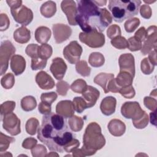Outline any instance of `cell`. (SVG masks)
<instances>
[{
    "label": "cell",
    "instance_id": "obj_1",
    "mask_svg": "<svg viewBox=\"0 0 157 157\" xmlns=\"http://www.w3.org/2000/svg\"><path fill=\"white\" fill-rule=\"evenodd\" d=\"M64 117L53 112L44 115L37 129L38 139L50 151L72 152L80 145Z\"/></svg>",
    "mask_w": 157,
    "mask_h": 157
},
{
    "label": "cell",
    "instance_id": "obj_2",
    "mask_svg": "<svg viewBox=\"0 0 157 157\" xmlns=\"http://www.w3.org/2000/svg\"><path fill=\"white\" fill-rule=\"evenodd\" d=\"M75 21L84 33L97 30L102 33L112 22V17L106 8L99 9L91 0L77 1Z\"/></svg>",
    "mask_w": 157,
    "mask_h": 157
},
{
    "label": "cell",
    "instance_id": "obj_3",
    "mask_svg": "<svg viewBox=\"0 0 157 157\" xmlns=\"http://www.w3.org/2000/svg\"><path fill=\"white\" fill-rule=\"evenodd\" d=\"M83 144L81 151L84 156L94 155L97 150L105 145V139L101 133L100 126L97 123L91 122L86 126L83 134Z\"/></svg>",
    "mask_w": 157,
    "mask_h": 157
},
{
    "label": "cell",
    "instance_id": "obj_4",
    "mask_svg": "<svg viewBox=\"0 0 157 157\" xmlns=\"http://www.w3.org/2000/svg\"><path fill=\"white\" fill-rule=\"evenodd\" d=\"M141 2L139 0H110L109 9L112 12V19L116 22L121 23L137 15Z\"/></svg>",
    "mask_w": 157,
    "mask_h": 157
},
{
    "label": "cell",
    "instance_id": "obj_5",
    "mask_svg": "<svg viewBox=\"0 0 157 157\" xmlns=\"http://www.w3.org/2000/svg\"><path fill=\"white\" fill-rule=\"evenodd\" d=\"M121 112L126 118H131L134 126L142 123L147 117L148 115L143 110L137 102H126L121 109Z\"/></svg>",
    "mask_w": 157,
    "mask_h": 157
},
{
    "label": "cell",
    "instance_id": "obj_6",
    "mask_svg": "<svg viewBox=\"0 0 157 157\" xmlns=\"http://www.w3.org/2000/svg\"><path fill=\"white\" fill-rule=\"evenodd\" d=\"M79 39L91 48H99L105 44V36L102 33L93 30L90 33L82 32L79 34Z\"/></svg>",
    "mask_w": 157,
    "mask_h": 157
},
{
    "label": "cell",
    "instance_id": "obj_7",
    "mask_svg": "<svg viewBox=\"0 0 157 157\" xmlns=\"http://www.w3.org/2000/svg\"><path fill=\"white\" fill-rule=\"evenodd\" d=\"M16 52L15 47L9 40H4L1 42L0 49L1 75L4 74L9 66V61L12 55Z\"/></svg>",
    "mask_w": 157,
    "mask_h": 157
},
{
    "label": "cell",
    "instance_id": "obj_8",
    "mask_svg": "<svg viewBox=\"0 0 157 157\" xmlns=\"http://www.w3.org/2000/svg\"><path fill=\"white\" fill-rule=\"evenodd\" d=\"M10 12L15 21L23 26L28 25L33 19L32 10L24 5H21L18 8L11 9Z\"/></svg>",
    "mask_w": 157,
    "mask_h": 157
},
{
    "label": "cell",
    "instance_id": "obj_9",
    "mask_svg": "<svg viewBox=\"0 0 157 157\" xmlns=\"http://www.w3.org/2000/svg\"><path fill=\"white\" fill-rule=\"evenodd\" d=\"M82 47L77 41H71L69 45L63 50V55L65 59L71 64H74L78 63L82 53Z\"/></svg>",
    "mask_w": 157,
    "mask_h": 157
},
{
    "label": "cell",
    "instance_id": "obj_10",
    "mask_svg": "<svg viewBox=\"0 0 157 157\" xmlns=\"http://www.w3.org/2000/svg\"><path fill=\"white\" fill-rule=\"evenodd\" d=\"M1 121L3 128L10 134L16 136L20 133V120L14 113L5 115Z\"/></svg>",
    "mask_w": 157,
    "mask_h": 157
},
{
    "label": "cell",
    "instance_id": "obj_11",
    "mask_svg": "<svg viewBox=\"0 0 157 157\" xmlns=\"http://www.w3.org/2000/svg\"><path fill=\"white\" fill-rule=\"evenodd\" d=\"M146 30L147 37L141 48V52L144 55L149 53L153 48H156V26H151Z\"/></svg>",
    "mask_w": 157,
    "mask_h": 157
},
{
    "label": "cell",
    "instance_id": "obj_12",
    "mask_svg": "<svg viewBox=\"0 0 157 157\" xmlns=\"http://www.w3.org/2000/svg\"><path fill=\"white\" fill-rule=\"evenodd\" d=\"M55 42L60 44L66 40L72 34L71 28L64 24H55L52 26Z\"/></svg>",
    "mask_w": 157,
    "mask_h": 157
},
{
    "label": "cell",
    "instance_id": "obj_13",
    "mask_svg": "<svg viewBox=\"0 0 157 157\" xmlns=\"http://www.w3.org/2000/svg\"><path fill=\"white\" fill-rule=\"evenodd\" d=\"M61 7L63 12L66 14L69 25L72 26L77 25L75 19L77 14L75 2L72 0L63 1L61 4Z\"/></svg>",
    "mask_w": 157,
    "mask_h": 157
},
{
    "label": "cell",
    "instance_id": "obj_14",
    "mask_svg": "<svg viewBox=\"0 0 157 157\" xmlns=\"http://www.w3.org/2000/svg\"><path fill=\"white\" fill-rule=\"evenodd\" d=\"M67 68V65L64 60L61 58L57 57L53 59L50 70L56 80H61L64 77Z\"/></svg>",
    "mask_w": 157,
    "mask_h": 157
},
{
    "label": "cell",
    "instance_id": "obj_15",
    "mask_svg": "<svg viewBox=\"0 0 157 157\" xmlns=\"http://www.w3.org/2000/svg\"><path fill=\"white\" fill-rule=\"evenodd\" d=\"M120 71H126L134 77L135 75V65L134 58L131 53H125L121 55L118 59Z\"/></svg>",
    "mask_w": 157,
    "mask_h": 157
},
{
    "label": "cell",
    "instance_id": "obj_16",
    "mask_svg": "<svg viewBox=\"0 0 157 157\" xmlns=\"http://www.w3.org/2000/svg\"><path fill=\"white\" fill-rule=\"evenodd\" d=\"M82 94L86 103L88 109L93 107L96 104L97 100L99 99L100 92L96 88L90 85H87L82 93Z\"/></svg>",
    "mask_w": 157,
    "mask_h": 157
},
{
    "label": "cell",
    "instance_id": "obj_17",
    "mask_svg": "<svg viewBox=\"0 0 157 157\" xmlns=\"http://www.w3.org/2000/svg\"><path fill=\"white\" fill-rule=\"evenodd\" d=\"M36 82L42 90L52 89L55 85L52 77L45 71H40L36 74Z\"/></svg>",
    "mask_w": 157,
    "mask_h": 157
},
{
    "label": "cell",
    "instance_id": "obj_18",
    "mask_svg": "<svg viewBox=\"0 0 157 157\" xmlns=\"http://www.w3.org/2000/svg\"><path fill=\"white\" fill-rule=\"evenodd\" d=\"M56 112L58 114L65 118H70L74 115L73 103L70 100L59 101L56 106Z\"/></svg>",
    "mask_w": 157,
    "mask_h": 157
},
{
    "label": "cell",
    "instance_id": "obj_19",
    "mask_svg": "<svg viewBox=\"0 0 157 157\" xmlns=\"http://www.w3.org/2000/svg\"><path fill=\"white\" fill-rule=\"evenodd\" d=\"M26 67L25 58L19 55H13L10 60V68L15 75L21 74Z\"/></svg>",
    "mask_w": 157,
    "mask_h": 157
},
{
    "label": "cell",
    "instance_id": "obj_20",
    "mask_svg": "<svg viewBox=\"0 0 157 157\" xmlns=\"http://www.w3.org/2000/svg\"><path fill=\"white\" fill-rule=\"evenodd\" d=\"M117 100L113 96H107L104 98L101 103L100 109L102 113L106 115L109 116L113 114L115 111Z\"/></svg>",
    "mask_w": 157,
    "mask_h": 157
},
{
    "label": "cell",
    "instance_id": "obj_21",
    "mask_svg": "<svg viewBox=\"0 0 157 157\" xmlns=\"http://www.w3.org/2000/svg\"><path fill=\"white\" fill-rule=\"evenodd\" d=\"M110 133L116 137L124 134L126 131V125L120 120L113 119L110 121L107 126Z\"/></svg>",
    "mask_w": 157,
    "mask_h": 157
},
{
    "label": "cell",
    "instance_id": "obj_22",
    "mask_svg": "<svg viewBox=\"0 0 157 157\" xmlns=\"http://www.w3.org/2000/svg\"><path fill=\"white\" fill-rule=\"evenodd\" d=\"M31 38V32L25 26H21L13 33L14 40L19 44L27 43Z\"/></svg>",
    "mask_w": 157,
    "mask_h": 157
},
{
    "label": "cell",
    "instance_id": "obj_23",
    "mask_svg": "<svg viewBox=\"0 0 157 157\" xmlns=\"http://www.w3.org/2000/svg\"><path fill=\"white\" fill-rule=\"evenodd\" d=\"M51 31L46 26H39L35 31V39L40 44L47 43L51 37Z\"/></svg>",
    "mask_w": 157,
    "mask_h": 157
},
{
    "label": "cell",
    "instance_id": "obj_24",
    "mask_svg": "<svg viewBox=\"0 0 157 157\" xmlns=\"http://www.w3.org/2000/svg\"><path fill=\"white\" fill-rule=\"evenodd\" d=\"M133 78L134 77L128 72L120 71V73L115 78V82L119 87L122 88L131 85L132 83Z\"/></svg>",
    "mask_w": 157,
    "mask_h": 157
},
{
    "label": "cell",
    "instance_id": "obj_25",
    "mask_svg": "<svg viewBox=\"0 0 157 157\" xmlns=\"http://www.w3.org/2000/svg\"><path fill=\"white\" fill-rule=\"evenodd\" d=\"M114 78V75L113 74L107 73H100L97 75L94 78V82L101 86L104 91L105 93H107V86L109 81Z\"/></svg>",
    "mask_w": 157,
    "mask_h": 157
},
{
    "label": "cell",
    "instance_id": "obj_26",
    "mask_svg": "<svg viewBox=\"0 0 157 157\" xmlns=\"http://www.w3.org/2000/svg\"><path fill=\"white\" fill-rule=\"evenodd\" d=\"M40 11L41 14L46 17L50 18L53 17L56 11V3L52 1L44 2L40 7Z\"/></svg>",
    "mask_w": 157,
    "mask_h": 157
},
{
    "label": "cell",
    "instance_id": "obj_27",
    "mask_svg": "<svg viewBox=\"0 0 157 157\" xmlns=\"http://www.w3.org/2000/svg\"><path fill=\"white\" fill-rule=\"evenodd\" d=\"M37 105L36 99L32 96H27L22 98L21 100V107L22 109L26 112L34 110Z\"/></svg>",
    "mask_w": 157,
    "mask_h": 157
},
{
    "label": "cell",
    "instance_id": "obj_28",
    "mask_svg": "<svg viewBox=\"0 0 157 157\" xmlns=\"http://www.w3.org/2000/svg\"><path fill=\"white\" fill-rule=\"evenodd\" d=\"M88 61L90 64L93 67H98L104 64L105 59L102 53L99 52H93L89 56Z\"/></svg>",
    "mask_w": 157,
    "mask_h": 157
},
{
    "label": "cell",
    "instance_id": "obj_29",
    "mask_svg": "<svg viewBox=\"0 0 157 157\" xmlns=\"http://www.w3.org/2000/svg\"><path fill=\"white\" fill-rule=\"evenodd\" d=\"M83 120L81 117L73 115L69 118L68 124L70 129L74 132H77L82 130L83 126Z\"/></svg>",
    "mask_w": 157,
    "mask_h": 157
},
{
    "label": "cell",
    "instance_id": "obj_30",
    "mask_svg": "<svg viewBox=\"0 0 157 157\" xmlns=\"http://www.w3.org/2000/svg\"><path fill=\"white\" fill-rule=\"evenodd\" d=\"M52 47L46 44H42L38 48V56L42 59L47 60L52 55Z\"/></svg>",
    "mask_w": 157,
    "mask_h": 157
},
{
    "label": "cell",
    "instance_id": "obj_31",
    "mask_svg": "<svg viewBox=\"0 0 157 157\" xmlns=\"http://www.w3.org/2000/svg\"><path fill=\"white\" fill-rule=\"evenodd\" d=\"M77 72L83 77H87L90 75L91 68L88 66L87 63L85 60L79 61L75 64Z\"/></svg>",
    "mask_w": 157,
    "mask_h": 157
},
{
    "label": "cell",
    "instance_id": "obj_32",
    "mask_svg": "<svg viewBox=\"0 0 157 157\" xmlns=\"http://www.w3.org/2000/svg\"><path fill=\"white\" fill-rule=\"evenodd\" d=\"M39 127V121L35 118H31L26 123V131L30 135H34Z\"/></svg>",
    "mask_w": 157,
    "mask_h": 157
},
{
    "label": "cell",
    "instance_id": "obj_33",
    "mask_svg": "<svg viewBox=\"0 0 157 157\" xmlns=\"http://www.w3.org/2000/svg\"><path fill=\"white\" fill-rule=\"evenodd\" d=\"M72 103L74 110L78 113H81L85 109H87L86 103L82 97L74 98Z\"/></svg>",
    "mask_w": 157,
    "mask_h": 157
},
{
    "label": "cell",
    "instance_id": "obj_34",
    "mask_svg": "<svg viewBox=\"0 0 157 157\" xmlns=\"http://www.w3.org/2000/svg\"><path fill=\"white\" fill-rule=\"evenodd\" d=\"M110 42L112 46L118 49H124L128 47V40L124 37L121 36H118L112 39Z\"/></svg>",
    "mask_w": 157,
    "mask_h": 157
},
{
    "label": "cell",
    "instance_id": "obj_35",
    "mask_svg": "<svg viewBox=\"0 0 157 157\" xmlns=\"http://www.w3.org/2000/svg\"><path fill=\"white\" fill-rule=\"evenodd\" d=\"M15 83L14 76L11 73H7L4 75L1 80V84L5 89H10Z\"/></svg>",
    "mask_w": 157,
    "mask_h": 157
},
{
    "label": "cell",
    "instance_id": "obj_36",
    "mask_svg": "<svg viewBox=\"0 0 157 157\" xmlns=\"http://www.w3.org/2000/svg\"><path fill=\"white\" fill-rule=\"evenodd\" d=\"M15 107V102L13 101H6L1 105V120L3 117L8 113H12Z\"/></svg>",
    "mask_w": 157,
    "mask_h": 157
},
{
    "label": "cell",
    "instance_id": "obj_37",
    "mask_svg": "<svg viewBox=\"0 0 157 157\" xmlns=\"http://www.w3.org/2000/svg\"><path fill=\"white\" fill-rule=\"evenodd\" d=\"M0 134V151L2 152L3 151H6L9 148V144L15 141V139L13 137L4 135L2 132H1Z\"/></svg>",
    "mask_w": 157,
    "mask_h": 157
},
{
    "label": "cell",
    "instance_id": "obj_38",
    "mask_svg": "<svg viewBox=\"0 0 157 157\" xmlns=\"http://www.w3.org/2000/svg\"><path fill=\"white\" fill-rule=\"evenodd\" d=\"M86 86V82L84 80L77 79L72 83L71 85V89L75 93L82 94Z\"/></svg>",
    "mask_w": 157,
    "mask_h": 157
},
{
    "label": "cell",
    "instance_id": "obj_39",
    "mask_svg": "<svg viewBox=\"0 0 157 157\" xmlns=\"http://www.w3.org/2000/svg\"><path fill=\"white\" fill-rule=\"evenodd\" d=\"M140 25V20L137 18L128 20L124 23V29L127 33H132Z\"/></svg>",
    "mask_w": 157,
    "mask_h": 157
},
{
    "label": "cell",
    "instance_id": "obj_40",
    "mask_svg": "<svg viewBox=\"0 0 157 157\" xmlns=\"http://www.w3.org/2000/svg\"><path fill=\"white\" fill-rule=\"evenodd\" d=\"M140 67L142 72L144 74L149 75L153 71L155 66L150 62L148 58H145L143 60H142Z\"/></svg>",
    "mask_w": 157,
    "mask_h": 157
},
{
    "label": "cell",
    "instance_id": "obj_41",
    "mask_svg": "<svg viewBox=\"0 0 157 157\" xmlns=\"http://www.w3.org/2000/svg\"><path fill=\"white\" fill-rule=\"evenodd\" d=\"M128 48L131 52H136V51L141 50L142 47V42H140L139 40H138L134 36L130 37L128 39Z\"/></svg>",
    "mask_w": 157,
    "mask_h": 157
},
{
    "label": "cell",
    "instance_id": "obj_42",
    "mask_svg": "<svg viewBox=\"0 0 157 157\" xmlns=\"http://www.w3.org/2000/svg\"><path fill=\"white\" fill-rule=\"evenodd\" d=\"M57 94L54 91L50 93H44L40 96V100L42 102L52 105V104L57 99Z\"/></svg>",
    "mask_w": 157,
    "mask_h": 157
},
{
    "label": "cell",
    "instance_id": "obj_43",
    "mask_svg": "<svg viewBox=\"0 0 157 157\" xmlns=\"http://www.w3.org/2000/svg\"><path fill=\"white\" fill-rule=\"evenodd\" d=\"M47 60L46 59H42L39 57L37 58L31 59V69L33 71L38 70V69H42L45 67L47 64Z\"/></svg>",
    "mask_w": 157,
    "mask_h": 157
},
{
    "label": "cell",
    "instance_id": "obj_44",
    "mask_svg": "<svg viewBox=\"0 0 157 157\" xmlns=\"http://www.w3.org/2000/svg\"><path fill=\"white\" fill-rule=\"evenodd\" d=\"M38 48L39 45L35 44H31L28 45L25 50V52L28 56L32 59L39 58L38 56Z\"/></svg>",
    "mask_w": 157,
    "mask_h": 157
},
{
    "label": "cell",
    "instance_id": "obj_45",
    "mask_svg": "<svg viewBox=\"0 0 157 157\" xmlns=\"http://www.w3.org/2000/svg\"><path fill=\"white\" fill-rule=\"evenodd\" d=\"M119 93H120L123 96L128 99H131L135 96V90L131 85L121 88Z\"/></svg>",
    "mask_w": 157,
    "mask_h": 157
},
{
    "label": "cell",
    "instance_id": "obj_46",
    "mask_svg": "<svg viewBox=\"0 0 157 157\" xmlns=\"http://www.w3.org/2000/svg\"><path fill=\"white\" fill-rule=\"evenodd\" d=\"M121 33L120 28L117 25H112L110 26L107 31V35L108 37L111 39L118 36H121Z\"/></svg>",
    "mask_w": 157,
    "mask_h": 157
},
{
    "label": "cell",
    "instance_id": "obj_47",
    "mask_svg": "<svg viewBox=\"0 0 157 157\" xmlns=\"http://www.w3.org/2000/svg\"><path fill=\"white\" fill-rule=\"evenodd\" d=\"M31 153L33 156H45L47 150L44 145L39 144L31 149Z\"/></svg>",
    "mask_w": 157,
    "mask_h": 157
},
{
    "label": "cell",
    "instance_id": "obj_48",
    "mask_svg": "<svg viewBox=\"0 0 157 157\" xmlns=\"http://www.w3.org/2000/svg\"><path fill=\"white\" fill-rule=\"evenodd\" d=\"M69 85L65 81H60L56 83V91L61 96H66Z\"/></svg>",
    "mask_w": 157,
    "mask_h": 157
},
{
    "label": "cell",
    "instance_id": "obj_49",
    "mask_svg": "<svg viewBox=\"0 0 157 157\" xmlns=\"http://www.w3.org/2000/svg\"><path fill=\"white\" fill-rule=\"evenodd\" d=\"M144 105L147 107L149 110L154 111L156 110V98H151V97H145L144 99Z\"/></svg>",
    "mask_w": 157,
    "mask_h": 157
},
{
    "label": "cell",
    "instance_id": "obj_50",
    "mask_svg": "<svg viewBox=\"0 0 157 157\" xmlns=\"http://www.w3.org/2000/svg\"><path fill=\"white\" fill-rule=\"evenodd\" d=\"M0 23H1V31L6 30L10 25V21L6 13H1L0 15Z\"/></svg>",
    "mask_w": 157,
    "mask_h": 157
},
{
    "label": "cell",
    "instance_id": "obj_51",
    "mask_svg": "<svg viewBox=\"0 0 157 157\" xmlns=\"http://www.w3.org/2000/svg\"><path fill=\"white\" fill-rule=\"evenodd\" d=\"M141 16L146 19H148L151 16V10L150 7L147 4H144L140 9Z\"/></svg>",
    "mask_w": 157,
    "mask_h": 157
},
{
    "label": "cell",
    "instance_id": "obj_52",
    "mask_svg": "<svg viewBox=\"0 0 157 157\" xmlns=\"http://www.w3.org/2000/svg\"><path fill=\"white\" fill-rule=\"evenodd\" d=\"M120 89L121 88L117 85L115 82V78H113L111 79L108 83V85L107 86V93L110 91L113 93H118L119 92Z\"/></svg>",
    "mask_w": 157,
    "mask_h": 157
},
{
    "label": "cell",
    "instance_id": "obj_53",
    "mask_svg": "<svg viewBox=\"0 0 157 157\" xmlns=\"http://www.w3.org/2000/svg\"><path fill=\"white\" fill-rule=\"evenodd\" d=\"M134 37L136 38L138 40H139L140 42H144L147 37V30L144 27L140 28L135 33Z\"/></svg>",
    "mask_w": 157,
    "mask_h": 157
},
{
    "label": "cell",
    "instance_id": "obj_54",
    "mask_svg": "<svg viewBox=\"0 0 157 157\" xmlns=\"http://www.w3.org/2000/svg\"><path fill=\"white\" fill-rule=\"evenodd\" d=\"M37 144V140L33 137H28L25 139L22 144V147L26 149H32Z\"/></svg>",
    "mask_w": 157,
    "mask_h": 157
},
{
    "label": "cell",
    "instance_id": "obj_55",
    "mask_svg": "<svg viewBox=\"0 0 157 157\" xmlns=\"http://www.w3.org/2000/svg\"><path fill=\"white\" fill-rule=\"evenodd\" d=\"M51 105L41 102L38 106L39 112L44 115H47L51 113Z\"/></svg>",
    "mask_w": 157,
    "mask_h": 157
},
{
    "label": "cell",
    "instance_id": "obj_56",
    "mask_svg": "<svg viewBox=\"0 0 157 157\" xmlns=\"http://www.w3.org/2000/svg\"><path fill=\"white\" fill-rule=\"evenodd\" d=\"M148 59L150 62L154 66H156L157 64L156 61V48L154 49L151 52H150V54L148 55Z\"/></svg>",
    "mask_w": 157,
    "mask_h": 157
},
{
    "label": "cell",
    "instance_id": "obj_57",
    "mask_svg": "<svg viewBox=\"0 0 157 157\" xmlns=\"http://www.w3.org/2000/svg\"><path fill=\"white\" fill-rule=\"evenodd\" d=\"M10 9H16L20 7L22 4L21 1H6Z\"/></svg>",
    "mask_w": 157,
    "mask_h": 157
},
{
    "label": "cell",
    "instance_id": "obj_58",
    "mask_svg": "<svg viewBox=\"0 0 157 157\" xmlns=\"http://www.w3.org/2000/svg\"><path fill=\"white\" fill-rule=\"evenodd\" d=\"M156 110H154L153 112H151L150 113V123L151 124L154 126H156Z\"/></svg>",
    "mask_w": 157,
    "mask_h": 157
},
{
    "label": "cell",
    "instance_id": "obj_59",
    "mask_svg": "<svg viewBox=\"0 0 157 157\" xmlns=\"http://www.w3.org/2000/svg\"><path fill=\"white\" fill-rule=\"evenodd\" d=\"M98 6H102L106 4L107 2V1H93Z\"/></svg>",
    "mask_w": 157,
    "mask_h": 157
},
{
    "label": "cell",
    "instance_id": "obj_60",
    "mask_svg": "<svg viewBox=\"0 0 157 157\" xmlns=\"http://www.w3.org/2000/svg\"><path fill=\"white\" fill-rule=\"evenodd\" d=\"M145 2H146V3H147V4H150V3H153V2H155L156 1H149V2H148V1H145V0H144V1Z\"/></svg>",
    "mask_w": 157,
    "mask_h": 157
}]
</instances>
